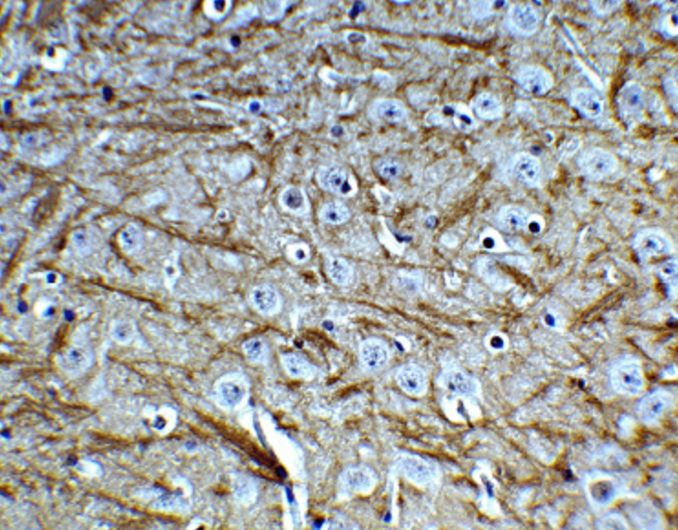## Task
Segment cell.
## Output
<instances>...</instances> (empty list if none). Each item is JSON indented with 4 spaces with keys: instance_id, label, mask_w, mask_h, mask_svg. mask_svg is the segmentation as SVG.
<instances>
[{
    "instance_id": "1",
    "label": "cell",
    "mask_w": 678,
    "mask_h": 530,
    "mask_svg": "<svg viewBox=\"0 0 678 530\" xmlns=\"http://www.w3.org/2000/svg\"><path fill=\"white\" fill-rule=\"evenodd\" d=\"M579 166L589 178L601 179L616 171L618 161L611 152L601 148H591L580 156Z\"/></svg>"
},
{
    "instance_id": "2",
    "label": "cell",
    "mask_w": 678,
    "mask_h": 530,
    "mask_svg": "<svg viewBox=\"0 0 678 530\" xmlns=\"http://www.w3.org/2000/svg\"><path fill=\"white\" fill-rule=\"evenodd\" d=\"M516 80L525 92L543 95L552 90L553 80L550 73L537 65H526L516 75Z\"/></svg>"
},
{
    "instance_id": "3",
    "label": "cell",
    "mask_w": 678,
    "mask_h": 530,
    "mask_svg": "<svg viewBox=\"0 0 678 530\" xmlns=\"http://www.w3.org/2000/svg\"><path fill=\"white\" fill-rule=\"evenodd\" d=\"M611 380L614 387L624 394H638L643 386V372L635 363L619 365L613 370Z\"/></svg>"
},
{
    "instance_id": "4",
    "label": "cell",
    "mask_w": 678,
    "mask_h": 530,
    "mask_svg": "<svg viewBox=\"0 0 678 530\" xmlns=\"http://www.w3.org/2000/svg\"><path fill=\"white\" fill-rule=\"evenodd\" d=\"M359 357L362 367L369 372H376L388 364L389 359L388 348L386 343L378 340H367L362 343Z\"/></svg>"
},
{
    "instance_id": "5",
    "label": "cell",
    "mask_w": 678,
    "mask_h": 530,
    "mask_svg": "<svg viewBox=\"0 0 678 530\" xmlns=\"http://www.w3.org/2000/svg\"><path fill=\"white\" fill-rule=\"evenodd\" d=\"M398 470L410 482L418 485H427L434 477L432 466L416 456H405L398 461Z\"/></svg>"
},
{
    "instance_id": "6",
    "label": "cell",
    "mask_w": 678,
    "mask_h": 530,
    "mask_svg": "<svg viewBox=\"0 0 678 530\" xmlns=\"http://www.w3.org/2000/svg\"><path fill=\"white\" fill-rule=\"evenodd\" d=\"M509 21L518 33L530 36L540 26V16L535 7L528 4H518L509 11Z\"/></svg>"
},
{
    "instance_id": "7",
    "label": "cell",
    "mask_w": 678,
    "mask_h": 530,
    "mask_svg": "<svg viewBox=\"0 0 678 530\" xmlns=\"http://www.w3.org/2000/svg\"><path fill=\"white\" fill-rule=\"evenodd\" d=\"M618 102L619 112L623 117H636L645 107V93L638 83H628L621 88Z\"/></svg>"
},
{
    "instance_id": "8",
    "label": "cell",
    "mask_w": 678,
    "mask_h": 530,
    "mask_svg": "<svg viewBox=\"0 0 678 530\" xmlns=\"http://www.w3.org/2000/svg\"><path fill=\"white\" fill-rule=\"evenodd\" d=\"M396 380L401 389L410 395H422L427 390V375L415 364H406L398 370Z\"/></svg>"
},
{
    "instance_id": "9",
    "label": "cell",
    "mask_w": 678,
    "mask_h": 530,
    "mask_svg": "<svg viewBox=\"0 0 678 530\" xmlns=\"http://www.w3.org/2000/svg\"><path fill=\"white\" fill-rule=\"evenodd\" d=\"M318 181L322 188L335 195H347L352 191L349 174L337 166L322 169L318 174Z\"/></svg>"
},
{
    "instance_id": "10",
    "label": "cell",
    "mask_w": 678,
    "mask_h": 530,
    "mask_svg": "<svg viewBox=\"0 0 678 530\" xmlns=\"http://www.w3.org/2000/svg\"><path fill=\"white\" fill-rule=\"evenodd\" d=\"M513 173L521 183L533 186L542 178V166L535 156L520 154L513 163Z\"/></svg>"
},
{
    "instance_id": "11",
    "label": "cell",
    "mask_w": 678,
    "mask_h": 530,
    "mask_svg": "<svg viewBox=\"0 0 678 530\" xmlns=\"http://www.w3.org/2000/svg\"><path fill=\"white\" fill-rule=\"evenodd\" d=\"M342 482L351 492H367L373 488L376 480L371 468L359 465L347 468L342 475Z\"/></svg>"
},
{
    "instance_id": "12",
    "label": "cell",
    "mask_w": 678,
    "mask_h": 530,
    "mask_svg": "<svg viewBox=\"0 0 678 530\" xmlns=\"http://www.w3.org/2000/svg\"><path fill=\"white\" fill-rule=\"evenodd\" d=\"M572 104L586 119H596L601 117L603 107L596 93L589 90H577L572 94Z\"/></svg>"
},
{
    "instance_id": "13",
    "label": "cell",
    "mask_w": 678,
    "mask_h": 530,
    "mask_svg": "<svg viewBox=\"0 0 678 530\" xmlns=\"http://www.w3.org/2000/svg\"><path fill=\"white\" fill-rule=\"evenodd\" d=\"M670 402L669 396L662 392L647 395L640 402V416L646 421H657L667 411Z\"/></svg>"
},
{
    "instance_id": "14",
    "label": "cell",
    "mask_w": 678,
    "mask_h": 530,
    "mask_svg": "<svg viewBox=\"0 0 678 530\" xmlns=\"http://www.w3.org/2000/svg\"><path fill=\"white\" fill-rule=\"evenodd\" d=\"M251 301L257 311L264 315L275 313L279 306V296L275 289L264 284L252 291Z\"/></svg>"
},
{
    "instance_id": "15",
    "label": "cell",
    "mask_w": 678,
    "mask_h": 530,
    "mask_svg": "<svg viewBox=\"0 0 678 530\" xmlns=\"http://www.w3.org/2000/svg\"><path fill=\"white\" fill-rule=\"evenodd\" d=\"M246 387L239 379H226L219 386V396L225 406L234 409L246 399Z\"/></svg>"
},
{
    "instance_id": "16",
    "label": "cell",
    "mask_w": 678,
    "mask_h": 530,
    "mask_svg": "<svg viewBox=\"0 0 678 530\" xmlns=\"http://www.w3.org/2000/svg\"><path fill=\"white\" fill-rule=\"evenodd\" d=\"M498 225L506 232H516L528 225V217L525 210L518 207H505L499 211Z\"/></svg>"
},
{
    "instance_id": "17",
    "label": "cell",
    "mask_w": 678,
    "mask_h": 530,
    "mask_svg": "<svg viewBox=\"0 0 678 530\" xmlns=\"http://www.w3.org/2000/svg\"><path fill=\"white\" fill-rule=\"evenodd\" d=\"M669 250V242L667 238L658 233H647L643 235L638 247V254L643 259L667 254Z\"/></svg>"
},
{
    "instance_id": "18",
    "label": "cell",
    "mask_w": 678,
    "mask_h": 530,
    "mask_svg": "<svg viewBox=\"0 0 678 530\" xmlns=\"http://www.w3.org/2000/svg\"><path fill=\"white\" fill-rule=\"evenodd\" d=\"M474 109L477 117L484 120L498 119L503 114V105L498 98L488 92H482L477 95L474 100Z\"/></svg>"
},
{
    "instance_id": "19",
    "label": "cell",
    "mask_w": 678,
    "mask_h": 530,
    "mask_svg": "<svg viewBox=\"0 0 678 530\" xmlns=\"http://www.w3.org/2000/svg\"><path fill=\"white\" fill-rule=\"evenodd\" d=\"M283 367L295 379H310L315 377V368L298 353H288L283 357Z\"/></svg>"
},
{
    "instance_id": "20",
    "label": "cell",
    "mask_w": 678,
    "mask_h": 530,
    "mask_svg": "<svg viewBox=\"0 0 678 530\" xmlns=\"http://www.w3.org/2000/svg\"><path fill=\"white\" fill-rule=\"evenodd\" d=\"M374 114L383 121L395 124L405 119L406 109L398 100L383 99L374 105Z\"/></svg>"
},
{
    "instance_id": "21",
    "label": "cell",
    "mask_w": 678,
    "mask_h": 530,
    "mask_svg": "<svg viewBox=\"0 0 678 530\" xmlns=\"http://www.w3.org/2000/svg\"><path fill=\"white\" fill-rule=\"evenodd\" d=\"M327 274L337 286H347L352 279V269L344 259L335 257L327 264Z\"/></svg>"
},
{
    "instance_id": "22",
    "label": "cell",
    "mask_w": 678,
    "mask_h": 530,
    "mask_svg": "<svg viewBox=\"0 0 678 530\" xmlns=\"http://www.w3.org/2000/svg\"><path fill=\"white\" fill-rule=\"evenodd\" d=\"M350 213L349 208L344 203L332 202L327 203L323 205L320 211V217L323 222L330 223V225H341L349 220Z\"/></svg>"
},
{
    "instance_id": "23",
    "label": "cell",
    "mask_w": 678,
    "mask_h": 530,
    "mask_svg": "<svg viewBox=\"0 0 678 530\" xmlns=\"http://www.w3.org/2000/svg\"><path fill=\"white\" fill-rule=\"evenodd\" d=\"M447 389L459 394H469L476 390V384L471 377L462 372H452L447 377Z\"/></svg>"
},
{
    "instance_id": "24",
    "label": "cell",
    "mask_w": 678,
    "mask_h": 530,
    "mask_svg": "<svg viewBox=\"0 0 678 530\" xmlns=\"http://www.w3.org/2000/svg\"><path fill=\"white\" fill-rule=\"evenodd\" d=\"M244 350L251 362L261 363L268 359V347L261 338H251L247 340L244 342Z\"/></svg>"
},
{
    "instance_id": "25",
    "label": "cell",
    "mask_w": 678,
    "mask_h": 530,
    "mask_svg": "<svg viewBox=\"0 0 678 530\" xmlns=\"http://www.w3.org/2000/svg\"><path fill=\"white\" fill-rule=\"evenodd\" d=\"M376 168L379 176L388 181L395 180L400 178L403 171V164L398 159L391 158V157H386L379 161L376 163Z\"/></svg>"
},
{
    "instance_id": "26",
    "label": "cell",
    "mask_w": 678,
    "mask_h": 530,
    "mask_svg": "<svg viewBox=\"0 0 678 530\" xmlns=\"http://www.w3.org/2000/svg\"><path fill=\"white\" fill-rule=\"evenodd\" d=\"M281 202L291 211H300L305 207V200L300 190L288 188L281 195Z\"/></svg>"
},
{
    "instance_id": "27",
    "label": "cell",
    "mask_w": 678,
    "mask_h": 530,
    "mask_svg": "<svg viewBox=\"0 0 678 530\" xmlns=\"http://www.w3.org/2000/svg\"><path fill=\"white\" fill-rule=\"evenodd\" d=\"M591 494L597 502L606 503L613 499L614 488L611 482H598L592 485Z\"/></svg>"
},
{
    "instance_id": "28",
    "label": "cell",
    "mask_w": 678,
    "mask_h": 530,
    "mask_svg": "<svg viewBox=\"0 0 678 530\" xmlns=\"http://www.w3.org/2000/svg\"><path fill=\"white\" fill-rule=\"evenodd\" d=\"M121 240L122 247H124L127 252H132V250L137 249L141 242L138 232H133V230L122 233Z\"/></svg>"
},
{
    "instance_id": "29",
    "label": "cell",
    "mask_w": 678,
    "mask_h": 530,
    "mask_svg": "<svg viewBox=\"0 0 678 530\" xmlns=\"http://www.w3.org/2000/svg\"><path fill=\"white\" fill-rule=\"evenodd\" d=\"M82 362H84V352L80 348H72L66 355L65 362L68 367H80Z\"/></svg>"
},
{
    "instance_id": "30",
    "label": "cell",
    "mask_w": 678,
    "mask_h": 530,
    "mask_svg": "<svg viewBox=\"0 0 678 530\" xmlns=\"http://www.w3.org/2000/svg\"><path fill=\"white\" fill-rule=\"evenodd\" d=\"M592 9L596 12V13L604 14L611 13V11H613L616 7L620 6V2L619 1H592L591 2Z\"/></svg>"
},
{
    "instance_id": "31",
    "label": "cell",
    "mask_w": 678,
    "mask_h": 530,
    "mask_svg": "<svg viewBox=\"0 0 678 530\" xmlns=\"http://www.w3.org/2000/svg\"><path fill=\"white\" fill-rule=\"evenodd\" d=\"M131 326L124 325V323L117 325L116 328H115V335H116V338H119V340H126V338H129V336L131 335Z\"/></svg>"
},
{
    "instance_id": "32",
    "label": "cell",
    "mask_w": 678,
    "mask_h": 530,
    "mask_svg": "<svg viewBox=\"0 0 678 530\" xmlns=\"http://www.w3.org/2000/svg\"><path fill=\"white\" fill-rule=\"evenodd\" d=\"M662 276L667 279L677 278V264L668 262L662 269Z\"/></svg>"
},
{
    "instance_id": "33",
    "label": "cell",
    "mask_w": 678,
    "mask_h": 530,
    "mask_svg": "<svg viewBox=\"0 0 678 530\" xmlns=\"http://www.w3.org/2000/svg\"><path fill=\"white\" fill-rule=\"evenodd\" d=\"M503 338L498 337V336H496V337H493V340H491V345H493V347L501 348L503 347Z\"/></svg>"
},
{
    "instance_id": "34",
    "label": "cell",
    "mask_w": 678,
    "mask_h": 530,
    "mask_svg": "<svg viewBox=\"0 0 678 530\" xmlns=\"http://www.w3.org/2000/svg\"><path fill=\"white\" fill-rule=\"evenodd\" d=\"M307 252L303 249H297L295 252V259L300 260V261H303V260L307 259Z\"/></svg>"
},
{
    "instance_id": "35",
    "label": "cell",
    "mask_w": 678,
    "mask_h": 530,
    "mask_svg": "<svg viewBox=\"0 0 678 530\" xmlns=\"http://www.w3.org/2000/svg\"><path fill=\"white\" fill-rule=\"evenodd\" d=\"M484 245H486L487 249H491V247H493L494 240L491 239V238H486V239L484 240Z\"/></svg>"
}]
</instances>
